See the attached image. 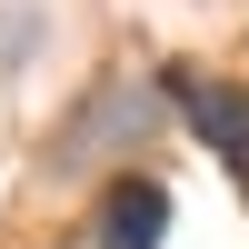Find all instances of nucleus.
I'll return each instance as SVG.
<instances>
[{
	"mask_svg": "<svg viewBox=\"0 0 249 249\" xmlns=\"http://www.w3.org/2000/svg\"><path fill=\"white\" fill-rule=\"evenodd\" d=\"M160 90H170V110L199 130V150L249 190V90H230V80H210V70H170Z\"/></svg>",
	"mask_w": 249,
	"mask_h": 249,
	"instance_id": "f257e3e1",
	"label": "nucleus"
},
{
	"mask_svg": "<svg viewBox=\"0 0 249 249\" xmlns=\"http://www.w3.org/2000/svg\"><path fill=\"white\" fill-rule=\"evenodd\" d=\"M160 239H170V190H160L150 170L110 179V190H100V230H90V249H160Z\"/></svg>",
	"mask_w": 249,
	"mask_h": 249,
	"instance_id": "f03ea898",
	"label": "nucleus"
}]
</instances>
